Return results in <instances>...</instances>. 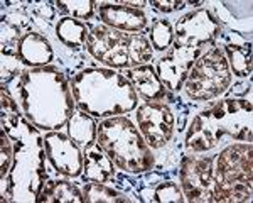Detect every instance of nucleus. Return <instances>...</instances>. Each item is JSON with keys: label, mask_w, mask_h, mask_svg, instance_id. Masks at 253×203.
<instances>
[{"label": "nucleus", "mask_w": 253, "mask_h": 203, "mask_svg": "<svg viewBox=\"0 0 253 203\" xmlns=\"http://www.w3.org/2000/svg\"><path fill=\"white\" fill-rule=\"evenodd\" d=\"M221 32V22L213 12L199 9L189 12L175 24V44L184 48H201L210 44Z\"/></svg>", "instance_id": "obj_8"}, {"label": "nucleus", "mask_w": 253, "mask_h": 203, "mask_svg": "<svg viewBox=\"0 0 253 203\" xmlns=\"http://www.w3.org/2000/svg\"><path fill=\"white\" fill-rule=\"evenodd\" d=\"M252 164H253L252 142L230 146L221 154H218L216 168H214V180L230 181V183H245V185L252 186V178H253Z\"/></svg>", "instance_id": "obj_13"}, {"label": "nucleus", "mask_w": 253, "mask_h": 203, "mask_svg": "<svg viewBox=\"0 0 253 203\" xmlns=\"http://www.w3.org/2000/svg\"><path fill=\"white\" fill-rule=\"evenodd\" d=\"M213 157H187L181 168V186L186 200L213 202Z\"/></svg>", "instance_id": "obj_10"}, {"label": "nucleus", "mask_w": 253, "mask_h": 203, "mask_svg": "<svg viewBox=\"0 0 253 203\" xmlns=\"http://www.w3.org/2000/svg\"><path fill=\"white\" fill-rule=\"evenodd\" d=\"M154 200L156 202H161V203H166V202H175V203H182L186 200L184 193L181 192V188H179L175 183H162V185H159L156 188V192H154Z\"/></svg>", "instance_id": "obj_27"}, {"label": "nucleus", "mask_w": 253, "mask_h": 203, "mask_svg": "<svg viewBox=\"0 0 253 203\" xmlns=\"http://www.w3.org/2000/svg\"><path fill=\"white\" fill-rule=\"evenodd\" d=\"M44 149L52 168L59 174L76 178L83 173V152L69 136L51 131L44 136Z\"/></svg>", "instance_id": "obj_12"}, {"label": "nucleus", "mask_w": 253, "mask_h": 203, "mask_svg": "<svg viewBox=\"0 0 253 203\" xmlns=\"http://www.w3.org/2000/svg\"><path fill=\"white\" fill-rule=\"evenodd\" d=\"M83 198L84 202L89 203H125L130 202L124 193L117 192L113 188L101 185V183L89 181L83 188Z\"/></svg>", "instance_id": "obj_23"}, {"label": "nucleus", "mask_w": 253, "mask_h": 203, "mask_svg": "<svg viewBox=\"0 0 253 203\" xmlns=\"http://www.w3.org/2000/svg\"><path fill=\"white\" fill-rule=\"evenodd\" d=\"M172 41H174V29L169 20L166 19L154 20L152 27H150V43H152L154 50L157 51L169 50Z\"/></svg>", "instance_id": "obj_24"}, {"label": "nucleus", "mask_w": 253, "mask_h": 203, "mask_svg": "<svg viewBox=\"0 0 253 203\" xmlns=\"http://www.w3.org/2000/svg\"><path fill=\"white\" fill-rule=\"evenodd\" d=\"M76 107L93 117H112L137 108L138 97L124 73L86 68L71 80Z\"/></svg>", "instance_id": "obj_3"}, {"label": "nucleus", "mask_w": 253, "mask_h": 203, "mask_svg": "<svg viewBox=\"0 0 253 203\" xmlns=\"http://www.w3.org/2000/svg\"><path fill=\"white\" fill-rule=\"evenodd\" d=\"M89 54L112 68L142 66L152 58L150 43L142 34H126L107 26L93 27L86 41Z\"/></svg>", "instance_id": "obj_6"}, {"label": "nucleus", "mask_w": 253, "mask_h": 203, "mask_svg": "<svg viewBox=\"0 0 253 203\" xmlns=\"http://www.w3.org/2000/svg\"><path fill=\"white\" fill-rule=\"evenodd\" d=\"M137 122L142 136L150 148L157 149L166 146L172 137L174 115L166 103L145 102L137 107Z\"/></svg>", "instance_id": "obj_9"}, {"label": "nucleus", "mask_w": 253, "mask_h": 203, "mask_svg": "<svg viewBox=\"0 0 253 203\" xmlns=\"http://www.w3.org/2000/svg\"><path fill=\"white\" fill-rule=\"evenodd\" d=\"M252 142V103L247 100H221L193 120L186 146L203 152L216 148L223 137Z\"/></svg>", "instance_id": "obj_4"}, {"label": "nucleus", "mask_w": 253, "mask_h": 203, "mask_svg": "<svg viewBox=\"0 0 253 203\" xmlns=\"http://www.w3.org/2000/svg\"><path fill=\"white\" fill-rule=\"evenodd\" d=\"M56 36L64 46L78 51L86 44L88 41V26L78 19L73 17H63L56 26Z\"/></svg>", "instance_id": "obj_18"}, {"label": "nucleus", "mask_w": 253, "mask_h": 203, "mask_svg": "<svg viewBox=\"0 0 253 203\" xmlns=\"http://www.w3.org/2000/svg\"><path fill=\"white\" fill-rule=\"evenodd\" d=\"M124 76L130 81L133 90L140 97H144L145 100L162 102L169 97L167 95L166 87L161 83V80H159L157 71L154 70V66H150V64L128 68V70H125Z\"/></svg>", "instance_id": "obj_15"}, {"label": "nucleus", "mask_w": 253, "mask_h": 203, "mask_svg": "<svg viewBox=\"0 0 253 203\" xmlns=\"http://www.w3.org/2000/svg\"><path fill=\"white\" fill-rule=\"evenodd\" d=\"M226 61L228 66L231 68V71L235 73V76L238 78H245V76L252 75V46L250 43L245 44H235L230 43L226 44Z\"/></svg>", "instance_id": "obj_21"}, {"label": "nucleus", "mask_w": 253, "mask_h": 203, "mask_svg": "<svg viewBox=\"0 0 253 203\" xmlns=\"http://www.w3.org/2000/svg\"><path fill=\"white\" fill-rule=\"evenodd\" d=\"M98 142L124 171L144 173L154 166L150 146L128 117H110L100 122Z\"/></svg>", "instance_id": "obj_5"}, {"label": "nucleus", "mask_w": 253, "mask_h": 203, "mask_svg": "<svg viewBox=\"0 0 253 203\" xmlns=\"http://www.w3.org/2000/svg\"><path fill=\"white\" fill-rule=\"evenodd\" d=\"M231 71L226 56L219 46H213L203 52L191 68L184 88L193 100H211L219 97L230 87Z\"/></svg>", "instance_id": "obj_7"}, {"label": "nucleus", "mask_w": 253, "mask_h": 203, "mask_svg": "<svg viewBox=\"0 0 253 203\" xmlns=\"http://www.w3.org/2000/svg\"><path fill=\"white\" fill-rule=\"evenodd\" d=\"M58 9L64 14H69L73 19H81L86 20L93 17L96 3L91 0H61L56 3Z\"/></svg>", "instance_id": "obj_25"}, {"label": "nucleus", "mask_w": 253, "mask_h": 203, "mask_svg": "<svg viewBox=\"0 0 253 203\" xmlns=\"http://www.w3.org/2000/svg\"><path fill=\"white\" fill-rule=\"evenodd\" d=\"M2 129L14 146V159L7 174V202H38L46 185V149L44 137L29 120L19 115L2 117Z\"/></svg>", "instance_id": "obj_2"}, {"label": "nucleus", "mask_w": 253, "mask_h": 203, "mask_svg": "<svg viewBox=\"0 0 253 203\" xmlns=\"http://www.w3.org/2000/svg\"><path fill=\"white\" fill-rule=\"evenodd\" d=\"M17 93L24 117L42 131L61 129L75 113L71 85L56 68L24 71L17 81Z\"/></svg>", "instance_id": "obj_1"}, {"label": "nucleus", "mask_w": 253, "mask_h": 203, "mask_svg": "<svg viewBox=\"0 0 253 203\" xmlns=\"http://www.w3.org/2000/svg\"><path fill=\"white\" fill-rule=\"evenodd\" d=\"M113 161L100 142H89L83 151V178L84 181L105 183L113 176Z\"/></svg>", "instance_id": "obj_16"}, {"label": "nucleus", "mask_w": 253, "mask_h": 203, "mask_svg": "<svg viewBox=\"0 0 253 203\" xmlns=\"http://www.w3.org/2000/svg\"><path fill=\"white\" fill-rule=\"evenodd\" d=\"M17 58L32 68H42L52 61L51 44L46 38L36 32H27L17 44Z\"/></svg>", "instance_id": "obj_17"}, {"label": "nucleus", "mask_w": 253, "mask_h": 203, "mask_svg": "<svg viewBox=\"0 0 253 203\" xmlns=\"http://www.w3.org/2000/svg\"><path fill=\"white\" fill-rule=\"evenodd\" d=\"M152 5L161 12H172L182 9L186 5V2H159V0H156V2H152Z\"/></svg>", "instance_id": "obj_28"}, {"label": "nucleus", "mask_w": 253, "mask_h": 203, "mask_svg": "<svg viewBox=\"0 0 253 203\" xmlns=\"http://www.w3.org/2000/svg\"><path fill=\"white\" fill-rule=\"evenodd\" d=\"M213 202H223V203L252 202V186L245 185V183H230V181L214 180Z\"/></svg>", "instance_id": "obj_22"}, {"label": "nucleus", "mask_w": 253, "mask_h": 203, "mask_svg": "<svg viewBox=\"0 0 253 203\" xmlns=\"http://www.w3.org/2000/svg\"><path fill=\"white\" fill-rule=\"evenodd\" d=\"M66 125H68V136L76 144L86 146L89 142H95V139L98 137V125L95 124L93 117L83 110L73 113Z\"/></svg>", "instance_id": "obj_19"}, {"label": "nucleus", "mask_w": 253, "mask_h": 203, "mask_svg": "<svg viewBox=\"0 0 253 203\" xmlns=\"http://www.w3.org/2000/svg\"><path fill=\"white\" fill-rule=\"evenodd\" d=\"M0 180L5 181L7 174L10 171V166H12V159H14V146L10 142L9 134L2 129L0 132Z\"/></svg>", "instance_id": "obj_26"}, {"label": "nucleus", "mask_w": 253, "mask_h": 203, "mask_svg": "<svg viewBox=\"0 0 253 203\" xmlns=\"http://www.w3.org/2000/svg\"><path fill=\"white\" fill-rule=\"evenodd\" d=\"M38 202L47 203H81L83 195L75 185L68 181H49L44 185Z\"/></svg>", "instance_id": "obj_20"}, {"label": "nucleus", "mask_w": 253, "mask_h": 203, "mask_svg": "<svg viewBox=\"0 0 253 203\" xmlns=\"http://www.w3.org/2000/svg\"><path fill=\"white\" fill-rule=\"evenodd\" d=\"M203 54L201 48H184L174 44V48L157 63V76L166 88L179 92L189 76L196 59Z\"/></svg>", "instance_id": "obj_11"}, {"label": "nucleus", "mask_w": 253, "mask_h": 203, "mask_svg": "<svg viewBox=\"0 0 253 203\" xmlns=\"http://www.w3.org/2000/svg\"><path fill=\"white\" fill-rule=\"evenodd\" d=\"M98 17L108 27L124 32H140L145 29L147 17L137 7L128 2H103L96 3Z\"/></svg>", "instance_id": "obj_14"}]
</instances>
